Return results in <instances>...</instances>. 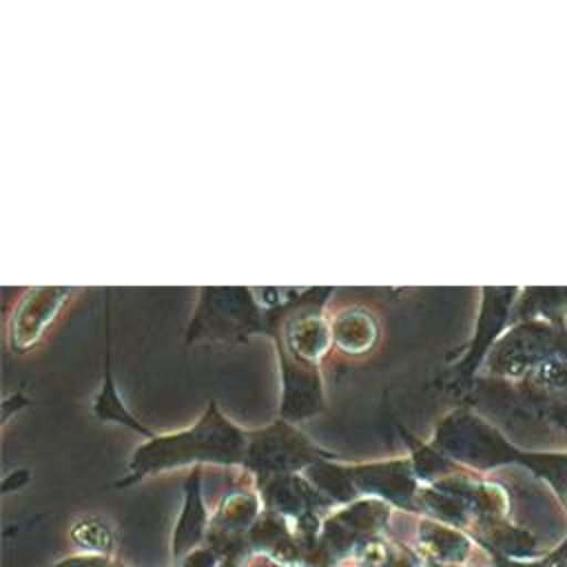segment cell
Wrapping results in <instances>:
<instances>
[{"label": "cell", "mask_w": 567, "mask_h": 567, "mask_svg": "<svg viewBox=\"0 0 567 567\" xmlns=\"http://www.w3.org/2000/svg\"><path fill=\"white\" fill-rule=\"evenodd\" d=\"M244 458V441L239 432L230 425L219 423L213 425L204 419L197 430L182 432L177 436L157 439L151 445L137 450L131 463V476L120 483L128 485L151 472H162L175 465H184L190 461H215V463H241Z\"/></svg>", "instance_id": "1"}, {"label": "cell", "mask_w": 567, "mask_h": 567, "mask_svg": "<svg viewBox=\"0 0 567 567\" xmlns=\"http://www.w3.org/2000/svg\"><path fill=\"white\" fill-rule=\"evenodd\" d=\"M210 523H208V512L202 498V485H199V470H195L188 481H186V492H184V505L182 512L175 520L173 538H171V556L173 560H182L197 547L206 545Z\"/></svg>", "instance_id": "2"}, {"label": "cell", "mask_w": 567, "mask_h": 567, "mask_svg": "<svg viewBox=\"0 0 567 567\" xmlns=\"http://www.w3.org/2000/svg\"><path fill=\"white\" fill-rule=\"evenodd\" d=\"M419 556L432 565H463L470 556L472 543L461 529L425 518L416 529Z\"/></svg>", "instance_id": "3"}, {"label": "cell", "mask_w": 567, "mask_h": 567, "mask_svg": "<svg viewBox=\"0 0 567 567\" xmlns=\"http://www.w3.org/2000/svg\"><path fill=\"white\" fill-rule=\"evenodd\" d=\"M341 567H425V560L405 545H399L381 536L361 547Z\"/></svg>", "instance_id": "4"}, {"label": "cell", "mask_w": 567, "mask_h": 567, "mask_svg": "<svg viewBox=\"0 0 567 567\" xmlns=\"http://www.w3.org/2000/svg\"><path fill=\"white\" fill-rule=\"evenodd\" d=\"M73 543L82 554H97V556H111L115 547L113 529L102 518H82L71 529Z\"/></svg>", "instance_id": "5"}, {"label": "cell", "mask_w": 567, "mask_h": 567, "mask_svg": "<svg viewBox=\"0 0 567 567\" xmlns=\"http://www.w3.org/2000/svg\"><path fill=\"white\" fill-rule=\"evenodd\" d=\"M53 567H126L124 563L111 558V556H97V554H75L66 556L64 560L55 563Z\"/></svg>", "instance_id": "6"}, {"label": "cell", "mask_w": 567, "mask_h": 567, "mask_svg": "<svg viewBox=\"0 0 567 567\" xmlns=\"http://www.w3.org/2000/svg\"><path fill=\"white\" fill-rule=\"evenodd\" d=\"M221 560L224 558L213 547L202 545L195 551H190L188 556H184L182 560H177L175 567H219Z\"/></svg>", "instance_id": "7"}, {"label": "cell", "mask_w": 567, "mask_h": 567, "mask_svg": "<svg viewBox=\"0 0 567 567\" xmlns=\"http://www.w3.org/2000/svg\"><path fill=\"white\" fill-rule=\"evenodd\" d=\"M549 556L556 560V565H558V567H567V540H565L558 549L549 551Z\"/></svg>", "instance_id": "8"}, {"label": "cell", "mask_w": 567, "mask_h": 567, "mask_svg": "<svg viewBox=\"0 0 567 567\" xmlns=\"http://www.w3.org/2000/svg\"><path fill=\"white\" fill-rule=\"evenodd\" d=\"M425 567H461V565H432V563H425Z\"/></svg>", "instance_id": "9"}]
</instances>
